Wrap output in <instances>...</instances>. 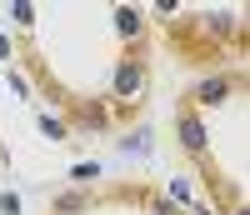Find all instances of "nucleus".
I'll list each match as a JSON object with an SVG mask.
<instances>
[{"mask_svg": "<svg viewBox=\"0 0 250 215\" xmlns=\"http://www.w3.org/2000/svg\"><path fill=\"white\" fill-rule=\"evenodd\" d=\"M115 20H120V35H135V10H120Z\"/></svg>", "mask_w": 250, "mask_h": 215, "instance_id": "3", "label": "nucleus"}, {"mask_svg": "<svg viewBox=\"0 0 250 215\" xmlns=\"http://www.w3.org/2000/svg\"><path fill=\"white\" fill-rule=\"evenodd\" d=\"M135 85H140V70H135V65H125L120 80H115V90H120V95H135Z\"/></svg>", "mask_w": 250, "mask_h": 215, "instance_id": "1", "label": "nucleus"}, {"mask_svg": "<svg viewBox=\"0 0 250 215\" xmlns=\"http://www.w3.org/2000/svg\"><path fill=\"white\" fill-rule=\"evenodd\" d=\"M180 135H185V145H190V150L205 145V135H200V125H195V120H185V125H180Z\"/></svg>", "mask_w": 250, "mask_h": 215, "instance_id": "2", "label": "nucleus"}, {"mask_svg": "<svg viewBox=\"0 0 250 215\" xmlns=\"http://www.w3.org/2000/svg\"><path fill=\"white\" fill-rule=\"evenodd\" d=\"M220 90H225L220 80H210V85H200V100H220Z\"/></svg>", "mask_w": 250, "mask_h": 215, "instance_id": "4", "label": "nucleus"}]
</instances>
